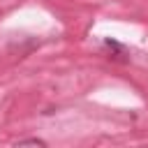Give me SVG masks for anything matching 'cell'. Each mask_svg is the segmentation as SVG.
<instances>
[{"mask_svg":"<svg viewBox=\"0 0 148 148\" xmlns=\"http://www.w3.org/2000/svg\"><path fill=\"white\" fill-rule=\"evenodd\" d=\"M18 146H46L42 139H23V141H18Z\"/></svg>","mask_w":148,"mask_h":148,"instance_id":"6da1fadb","label":"cell"}]
</instances>
